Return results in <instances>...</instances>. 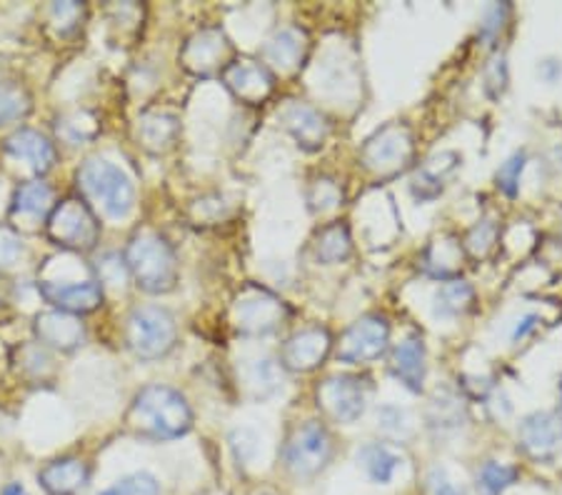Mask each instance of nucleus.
Returning a JSON list of instances; mask_svg holds the SVG:
<instances>
[{
	"label": "nucleus",
	"mask_w": 562,
	"mask_h": 495,
	"mask_svg": "<svg viewBox=\"0 0 562 495\" xmlns=\"http://www.w3.org/2000/svg\"><path fill=\"white\" fill-rule=\"evenodd\" d=\"M128 423L150 438H180L193 426V413L188 401L168 385H148L143 389L131 405Z\"/></svg>",
	"instance_id": "obj_1"
},
{
	"label": "nucleus",
	"mask_w": 562,
	"mask_h": 495,
	"mask_svg": "<svg viewBox=\"0 0 562 495\" xmlns=\"http://www.w3.org/2000/svg\"><path fill=\"white\" fill-rule=\"evenodd\" d=\"M125 268L145 293L160 295L173 291L178 283V258L170 243L153 230H140L125 248Z\"/></svg>",
	"instance_id": "obj_2"
},
{
	"label": "nucleus",
	"mask_w": 562,
	"mask_h": 495,
	"mask_svg": "<svg viewBox=\"0 0 562 495\" xmlns=\"http://www.w3.org/2000/svg\"><path fill=\"white\" fill-rule=\"evenodd\" d=\"M78 185L86 203L105 218L123 221L135 209V185L125 170L105 158H88L78 170Z\"/></svg>",
	"instance_id": "obj_3"
},
{
	"label": "nucleus",
	"mask_w": 562,
	"mask_h": 495,
	"mask_svg": "<svg viewBox=\"0 0 562 495\" xmlns=\"http://www.w3.org/2000/svg\"><path fill=\"white\" fill-rule=\"evenodd\" d=\"M45 233L48 238L68 254H88L101 240V221L95 211L86 203V198L70 195L63 198L45 221Z\"/></svg>",
	"instance_id": "obj_4"
},
{
	"label": "nucleus",
	"mask_w": 562,
	"mask_h": 495,
	"mask_svg": "<svg viewBox=\"0 0 562 495\" xmlns=\"http://www.w3.org/2000/svg\"><path fill=\"white\" fill-rule=\"evenodd\" d=\"M176 318L160 305H140L125 323V340L133 353L143 360L166 358L176 346Z\"/></svg>",
	"instance_id": "obj_5"
},
{
	"label": "nucleus",
	"mask_w": 562,
	"mask_h": 495,
	"mask_svg": "<svg viewBox=\"0 0 562 495\" xmlns=\"http://www.w3.org/2000/svg\"><path fill=\"white\" fill-rule=\"evenodd\" d=\"M38 293L50 303L56 311L70 315H88L103 305V285L98 278H56V275H38Z\"/></svg>",
	"instance_id": "obj_6"
},
{
	"label": "nucleus",
	"mask_w": 562,
	"mask_h": 495,
	"mask_svg": "<svg viewBox=\"0 0 562 495\" xmlns=\"http://www.w3.org/2000/svg\"><path fill=\"white\" fill-rule=\"evenodd\" d=\"M285 303L260 285H248L233 305V320L243 336H268L285 320Z\"/></svg>",
	"instance_id": "obj_7"
},
{
	"label": "nucleus",
	"mask_w": 562,
	"mask_h": 495,
	"mask_svg": "<svg viewBox=\"0 0 562 495\" xmlns=\"http://www.w3.org/2000/svg\"><path fill=\"white\" fill-rule=\"evenodd\" d=\"M333 443L321 423L307 420L290 436L285 446V463L301 479H313L330 461Z\"/></svg>",
	"instance_id": "obj_8"
},
{
	"label": "nucleus",
	"mask_w": 562,
	"mask_h": 495,
	"mask_svg": "<svg viewBox=\"0 0 562 495\" xmlns=\"http://www.w3.org/2000/svg\"><path fill=\"white\" fill-rule=\"evenodd\" d=\"M390 326L383 315H362L340 338L338 358L342 363H370L387 350Z\"/></svg>",
	"instance_id": "obj_9"
},
{
	"label": "nucleus",
	"mask_w": 562,
	"mask_h": 495,
	"mask_svg": "<svg viewBox=\"0 0 562 495\" xmlns=\"http://www.w3.org/2000/svg\"><path fill=\"white\" fill-rule=\"evenodd\" d=\"M413 156V135L403 125H387L362 146V164L380 176L397 173Z\"/></svg>",
	"instance_id": "obj_10"
},
{
	"label": "nucleus",
	"mask_w": 562,
	"mask_h": 495,
	"mask_svg": "<svg viewBox=\"0 0 562 495\" xmlns=\"http://www.w3.org/2000/svg\"><path fill=\"white\" fill-rule=\"evenodd\" d=\"M180 63L193 76H213L233 63V45L221 29H203L183 45Z\"/></svg>",
	"instance_id": "obj_11"
},
{
	"label": "nucleus",
	"mask_w": 562,
	"mask_h": 495,
	"mask_svg": "<svg viewBox=\"0 0 562 495\" xmlns=\"http://www.w3.org/2000/svg\"><path fill=\"white\" fill-rule=\"evenodd\" d=\"M317 403L338 423H356L366 413L368 393L360 378L333 375L317 389Z\"/></svg>",
	"instance_id": "obj_12"
},
{
	"label": "nucleus",
	"mask_w": 562,
	"mask_h": 495,
	"mask_svg": "<svg viewBox=\"0 0 562 495\" xmlns=\"http://www.w3.org/2000/svg\"><path fill=\"white\" fill-rule=\"evenodd\" d=\"M223 83L228 86L231 93L238 101L248 105H260L268 101V95L273 93L276 78L266 66L252 60H233L228 68L223 70Z\"/></svg>",
	"instance_id": "obj_13"
},
{
	"label": "nucleus",
	"mask_w": 562,
	"mask_h": 495,
	"mask_svg": "<svg viewBox=\"0 0 562 495\" xmlns=\"http://www.w3.org/2000/svg\"><path fill=\"white\" fill-rule=\"evenodd\" d=\"M333 338L325 328H305L288 338L283 348V365L293 373H311L330 353Z\"/></svg>",
	"instance_id": "obj_14"
},
{
	"label": "nucleus",
	"mask_w": 562,
	"mask_h": 495,
	"mask_svg": "<svg viewBox=\"0 0 562 495\" xmlns=\"http://www.w3.org/2000/svg\"><path fill=\"white\" fill-rule=\"evenodd\" d=\"M33 333L38 344L45 348H56L63 353H70L86 344V326L78 315L63 313V311H48L41 313L33 323Z\"/></svg>",
	"instance_id": "obj_15"
},
{
	"label": "nucleus",
	"mask_w": 562,
	"mask_h": 495,
	"mask_svg": "<svg viewBox=\"0 0 562 495\" xmlns=\"http://www.w3.org/2000/svg\"><path fill=\"white\" fill-rule=\"evenodd\" d=\"M520 446L535 461H550L562 443V420L555 413H532L520 423Z\"/></svg>",
	"instance_id": "obj_16"
},
{
	"label": "nucleus",
	"mask_w": 562,
	"mask_h": 495,
	"mask_svg": "<svg viewBox=\"0 0 562 495\" xmlns=\"http://www.w3.org/2000/svg\"><path fill=\"white\" fill-rule=\"evenodd\" d=\"M5 153L15 160H23L33 173L45 176L56 166V146L43 133L33 128H21L5 138Z\"/></svg>",
	"instance_id": "obj_17"
},
{
	"label": "nucleus",
	"mask_w": 562,
	"mask_h": 495,
	"mask_svg": "<svg viewBox=\"0 0 562 495\" xmlns=\"http://www.w3.org/2000/svg\"><path fill=\"white\" fill-rule=\"evenodd\" d=\"M280 121H283L285 131L297 140V146L305 150L323 148V143L328 140V121L311 105L290 103L280 113Z\"/></svg>",
	"instance_id": "obj_18"
},
{
	"label": "nucleus",
	"mask_w": 562,
	"mask_h": 495,
	"mask_svg": "<svg viewBox=\"0 0 562 495\" xmlns=\"http://www.w3.org/2000/svg\"><path fill=\"white\" fill-rule=\"evenodd\" d=\"M38 481L50 495H80L90 483V468L80 458H58L43 468Z\"/></svg>",
	"instance_id": "obj_19"
},
{
	"label": "nucleus",
	"mask_w": 562,
	"mask_h": 495,
	"mask_svg": "<svg viewBox=\"0 0 562 495\" xmlns=\"http://www.w3.org/2000/svg\"><path fill=\"white\" fill-rule=\"evenodd\" d=\"M305 50H307V35L301 29H283L266 43L262 56H266V63L278 68L280 74H290V70L301 66V60L305 58Z\"/></svg>",
	"instance_id": "obj_20"
},
{
	"label": "nucleus",
	"mask_w": 562,
	"mask_h": 495,
	"mask_svg": "<svg viewBox=\"0 0 562 495\" xmlns=\"http://www.w3.org/2000/svg\"><path fill=\"white\" fill-rule=\"evenodd\" d=\"M53 191L48 183L43 180H29L18 188L13 195V218H25L31 223L38 221H48V215L53 211Z\"/></svg>",
	"instance_id": "obj_21"
},
{
	"label": "nucleus",
	"mask_w": 562,
	"mask_h": 495,
	"mask_svg": "<svg viewBox=\"0 0 562 495\" xmlns=\"http://www.w3.org/2000/svg\"><path fill=\"white\" fill-rule=\"evenodd\" d=\"M393 371L411 391H423L425 383V346L420 336H407L393 353Z\"/></svg>",
	"instance_id": "obj_22"
},
{
	"label": "nucleus",
	"mask_w": 562,
	"mask_h": 495,
	"mask_svg": "<svg viewBox=\"0 0 562 495\" xmlns=\"http://www.w3.org/2000/svg\"><path fill=\"white\" fill-rule=\"evenodd\" d=\"M465 420V403L450 389H438L428 405V423L435 430L460 428Z\"/></svg>",
	"instance_id": "obj_23"
},
{
	"label": "nucleus",
	"mask_w": 562,
	"mask_h": 495,
	"mask_svg": "<svg viewBox=\"0 0 562 495\" xmlns=\"http://www.w3.org/2000/svg\"><path fill=\"white\" fill-rule=\"evenodd\" d=\"M178 133V121L168 113H148L138 123V135L145 148L166 150Z\"/></svg>",
	"instance_id": "obj_24"
},
{
	"label": "nucleus",
	"mask_w": 562,
	"mask_h": 495,
	"mask_svg": "<svg viewBox=\"0 0 562 495\" xmlns=\"http://www.w3.org/2000/svg\"><path fill=\"white\" fill-rule=\"evenodd\" d=\"M473 288L468 283L450 281L435 295V315L438 318H458V315L468 313L470 305H473Z\"/></svg>",
	"instance_id": "obj_25"
},
{
	"label": "nucleus",
	"mask_w": 562,
	"mask_h": 495,
	"mask_svg": "<svg viewBox=\"0 0 562 495\" xmlns=\"http://www.w3.org/2000/svg\"><path fill=\"white\" fill-rule=\"evenodd\" d=\"M33 101L21 83L0 80V125L15 123L31 113Z\"/></svg>",
	"instance_id": "obj_26"
},
{
	"label": "nucleus",
	"mask_w": 562,
	"mask_h": 495,
	"mask_svg": "<svg viewBox=\"0 0 562 495\" xmlns=\"http://www.w3.org/2000/svg\"><path fill=\"white\" fill-rule=\"evenodd\" d=\"M358 458H360L362 468H366V473L375 483H390V481H393L397 465H401V458H397L393 450L385 448V446H378V443L362 448Z\"/></svg>",
	"instance_id": "obj_27"
},
{
	"label": "nucleus",
	"mask_w": 562,
	"mask_h": 495,
	"mask_svg": "<svg viewBox=\"0 0 562 495\" xmlns=\"http://www.w3.org/2000/svg\"><path fill=\"white\" fill-rule=\"evenodd\" d=\"M352 250V238L346 225L335 223L328 225L321 233V238H317V258H321V263H340V260H346Z\"/></svg>",
	"instance_id": "obj_28"
},
{
	"label": "nucleus",
	"mask_w": 562,
	"mask_h": 495,
	"mask_svg": "<svg viewBox=\"0 0 562 495\" xmlns=\"http://www.w3.org/2000/svg\"><path fill=\"white\" fill-rule=\"evenodd\" d=\"M101 133V123H98L88 111H76L58 119V135L70 146H83Z\"/></svg>",
	"instance_id": "obj_29"
},
{
	"label": "nucleus",
	"mask_w": 562,
	"mask_h": 495,
	"mask_svg": "<svg viewBox=\"0 0 562 495\" xmlns=\"http://www.w3.org/2000/svg\"><path fill=\"white\" fill-rule=\"evenodd\" d=\"M515 481H518V468L491 461L477 473V491L480 495H501L510 488Z\"/></svg>",
	"instance_id": "obj_30"
},
{
	"label": "nucleus",
	"mask_w": 562,
	"mask_h": 495,
	"mask_svg": "<svg viewBox=\"0 0 562 495\" xmlns=\"http://www.w3.org/2000/svg\"><path fill=\"white\" fill-rule=\"evenodd\" d=\"M248 385L252 389V393L262 398V395H270L278 391L280 385V373L278 365L270 358H260L248 368Z\"/></svg>",
	"instance_id": "obj_31"
},
{
	"label": "nucleus",
	"mask_w": 562,
	"mask_h": 495,
	"mask_svg": "<svg viewBox=\"0 0 562 495\" xmlns=\"http://www.w3.org/2000/svg\"><path fill=\"white\" fill-rule=\"evenodd\" d=\"M101 495H160V485L150 473H133L125 475L123 481H117Z\"/></svg>",
	"instance_id": "obj_32"
},
{
	"label": "nucleus",
	"mask_w": 562,
	"mask_h": 495,
	"mask_svg": "<svg viewBox=\"0 0 562 495\" xmlns=\"http://www.w3.org/2000/svg\"><path fill=\"white\" fill-rule=\"evenodd\" d=\"M25 254V243L21 233L8 228V225H0V270L13 268L18 260Z\"/></svg>",
	"instance_id": "obj_33"
},
{
	"label": "nucleus",
	"mask_w": 562,
	"mask_h": 495,
	"mask_svg": "<svg viewBox=\"0 0 562 495\" xmlns=\"http://www.w3.org/2000/svg\"><path fill=\"white\" fill-rule=\"evenodd\" d=\"M83 13H86V5H80V3H53L50 5V23L56 25L60 35H70V33H76Z\"/></svg>",
	"instance_id": "obj_34"
},
{
	"label": "nucleus",
	"mask_w": 562,
	"mask_h": 495,
	"mask_svg": "<svg viewBox=\"0 0 562 495\" xmlns=\"http://www.w3.org/2000/svg\"><path fill=\"white\" fill-rule=\"evenodd\" d=\"M495 238H497V228H495V225H493L491 221H483V223H477L475 228L468 233L465 246H468V250H470V254H473L475 258H485V256L493 250Z\"/></svg>",
	"instance_id": "obj_35"
},
{
	"label": "nucleus",
	"mask_w": 562,
	"mask_h": 495,
	"mask_svg": "<svg viewBox=\"0 0 562 495\" xmlns=\"http://www.w3.org/2000/svg\"><path fill=\"white\" fill-rule=\"evenodd\" d=\"M522 168H525V153H515V156L507 158L503 168L497 170V188H501L505 195L518 193Z\"/></svg>",
	"instance_id": "obj_36"
},
{
	"label": "nucleus",
	"mask_w": 562,
	"mask_h": 495,
	"mask_svg": "<svg viewBox=\"0 0 562 495\" xmlns=\"http://www.w3.org/2000/svg\"><path fill=\"white\" fill-rule=\"evenodd\" d=\"M507 86V63L505 56H495L485 68V90L491 98H501Z\"/></svg>",
	"instance_id": "obj_37"
},
{
	"label": "nucleus",
	"mask_w": 562,
	"mask_h": 495,
	"mask_svg": "<svg viewBox=\"0 0 562 495\" xmlns=\"http://www.w3.org/2000/svg\"><path fill=\"white\" fill-rule=\"evenodd\" d=\"M125 275H128V268H125V260L115 254H108L101 266H98V283L108 285H123Z\"/></svg>",
	"instance_id": "obj_38"
},
{
	"label": "nucleus",
	"mask_w": 562,
	"mask_h": 495,
	"mask_svg": "<svg viewBox=\"0 0 562 495\" xmlns=\"http://www.w3.org/2000/svg\"><path fill=\"white\" fill-rule=\"evenodd\" d=\"M340 188L333 183V180H328V178H321L315 183V191H313V195H311V201H313V205L315 209H321V211H325V209H335V205L340 203Z\"/></svg>",
	"instance_id": "obj_39"
},
{
	"label": "nucleus",
	"mask_w": 562,
	"mask_h": 495,
	"mask_svg": "<svg viewBox=\"0 0 562 495\" xmlns=\"http://www.w3.org/2000/svg\"><path fill=\"white\" fill-rule=\"evenodd\" d=\"M425 488H428V495H465L460 485L450 479L446 468H432Z\"/></svg>",
	"instance_id": "obj_40"
},
{
	"label": "nucleus",
	"mask_w": 562,
	"mask_h": 495,
	"mask_svg": "<svg viewBox=\"0 0 562 495\" xmlns=\"http://www.w3.org/2000/svg\"><path fill=\"white\" fill-rule=\"evenodd\" d=\"M507 11H510V8H507V5H491V8H487L485 21H483V25H480V33H483V38L493 41L495 35L503 31V23H505Z\"/></svg>",
	"instance_id": "obj_41"
},
{
	"label": "nucleus",
	"mask_w": 562,
	"mask_h": 495,
	"mask_svg": "<svg viewBox=\"0 0 562 495\" xmlns=\"http://www.w3.org/2000/svg\"><path fill=\"white\" fill-rule=\"evenodd\" d=\"M538 315H528V318H522V323H518V328H515V333H513V338L515 340H520V338H525L528 336V333L538 326Z\"/></svg>",
	"instance_id": "obj_42"
},
{
	"label": "nucleus",
	"mask_w": 562,
	"mask_h": 495,
	"mask_svg": "<svg viewBox=\"0 0 562 495\" xmlns=\"http://www.w3.org/2000/svg\"><path fill=\"white\" fill-rule=\"evenodd\" d=\"M0 495H29V493H25L21 483H11V485H5L3 493H0Z\"/></svg>",
	"instance_id": "obj_43"
},
{
	"label": "nucleus",
	"mask_w": 562,
	"mask_h": 495,
	"mask_svg": "<svg viewBox=\"0 0 562 495\" xmlns=\"http://www.w3.org/2000/svg\"><path fill=\"white\" fill-rule=\"evenodd\" d=\"M560 391H562V389H560Z\"/></svg>",
	"instance_id": "obj_44"
}]
</instances>
